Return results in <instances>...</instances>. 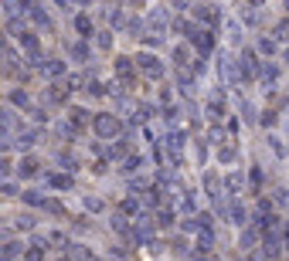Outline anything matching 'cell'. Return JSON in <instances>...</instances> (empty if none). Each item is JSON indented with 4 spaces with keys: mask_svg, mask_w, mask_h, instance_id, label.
Instances as JSON below:
<instances>
[{
    "mask_svg": "<svg viewBox=\"0 0 289 261\" xmlns=\"http://www.w3.org/2000/svg\"><path fill=\"white\" fill-rule=\"evenodd\" d=\"M163 153L170 160V166H184V132L174 129L163 136Z\"/></svg>",
    "mask_w": 289,
    "mask_h": 261,
    "instance_id": "1",
    "label": "cell"
},
{
    "mask_svg": "<svg viewBox=\"0 0 289 261\" xmlns=\"http://www.w3.org/2000/svg\"><path fill=\"white\" fill-rule=\"evenodd\" d=\"M92 126H95V132H99L102 139H112V136L123 132V122H119L116 116H109V112H99V116L92 119Z\"/></svg>",
    "mask_w": 289,
    "mask_h": 261,
    "instance_id": "2",
    "label": "cell"
},
{
    "mask_svg": "<svg viewBox=\"0 0 289 261\" xmlns=\"http://www.w3.org/2000/svg\"><path fill=\"white\" fill-rule=\"evenodd\" d=\"M136 68L143 71L146 78H160L163 75V61L156 55H136Z\"/></svg>",
    "mask_w": 289,
    "mask_h": 261,
    "instance_id": "3",
    "label": "cell"
},
{
    "mask_svg": "<svg viewBox=\"0 0 289 261\" xmlns=\"http://www.w3.org/2000/svg\"><path fill=\"white\" fill-rule=\"evenodd\" d=\"M187 41H191L201 55H211V48H215V34H211V31H201V27H194V31L187 34Z\"/></svg>",
    "mask_w": 289,
    "mask_h": 261,
    "instance_id": "4",
    "label": "cell"
},
{
    "mask_svg": "<svg viewBox=\"0 0 289 261\" xmlns=\"http://www.w3.org/2000/svg\"><path fill=\"white\" fill-rule=\"evenodd\" d=\"M283 227L272 224V231H266V258H279V248H283Z\"/></svg>",
    "mask_w": 289,
    "mask_h": 261,
    "instance_id": "5",
    "label": "cell"
},
{
    "mask_svg": "<svg viewBox=\"0 0 289 261\" xmlns=\"http://www.w3.org/2000/svg\"><path fill=\"white\" fill-rule=\"evenodd\" d=\"M238 68H242V78H259V71H262V65L255 61V51H242L238 55Z\"/></svg>",
    "mask_w": 289,
    "mask_h": 261,
    "instance_id": "6",
    "label": "cell"
},
{
    "mask_svg": "<svg viewBox=\"0 0 289 261\" xmlns=\"http://www.w3.org/2000/svg\"><path fill=\"white\" fill-rule=\"evenodd\" d=\"M21 3H24V14H27V17H31L34 24H41V27H48V14L41 10V3H38V0H21Z\"/></svg>",
    "mask_w": 289,
    "mask_h": 261,
    "instance_id": "7",
    "label": "cell"
},
{
    "mask_svg": "<svg viewBox=\"0 0 289 261\" xmlns=\"http://www.w3.org/2000/svg\"><path fill=\"white\" fill-rule=\"evenodd\" d=\"M116 75L123 78L126 88H133V58H116Z\"/></svg>",
    "mask_w": 289,
    "mask_h": 261,
    "instance_id": "8",
    "label": "cell"
},
{
    "mask_svg": "<svg viewBox=\"0 0 289 261\" xmlns=\"http://www.w3.org/2000/svg\"><path fill=\"white\" fill-rule=\"evenodd\" d=\"M211 244H215V231H201V234H198V248H194L198 258H208V255H211Z\"/></svg>",
    "mask_w": 289,
    "mask_h": 261,
    "instance_id": "9",
    "label": "cell"
},
{
    "mask_svg": "<svg viewBox=\"0 0 289 261\" xmlns=\"http://www.w3.org/2000/svg\"><path fill=\"white\" fill-rule=\"evenodd\" d=\"M38 68H41L48 78H58V75H65V61H58V58H44Z\"/></svg>",
    "mask_w": 289,
    "mask_h": 261,
    "instance_id": "10",
    "label": "cell"
},
{
    "mask_svg": "<svg viewBox=\"0 0 289 261\" xmlns=\"http://www.w3.org/2000/svg\"><path fill=\"white\" fill-rule=\"evenodd\" d=\"M204 194L211 197V200H218V197H221V180H218L215 173H204Z\"/></svg>",
    "mask_w": 289,
    "mask_h": 261,
    "instance_id": "11",
    "label": "cell"
},
{
    "mask_svg": "<svg viewBox=\"0 0 289 261\" xmlns=\"http://www.w3.org/2000/svg\"><path fill=\"white\" fill-rule=\"evenodd\" d=\"M68 92H72V88H65V85H51L44 99H48V102H55V105H62V102L68 99Z\"/></svg>",
    "mask_w": 289,
    "mask_h": 261,
    "instance_id": "12",
    "label": "cell"
},
{
    "mask_svg": "<svg viewBox=\"0 0 289 261\" xmlns=\"http://www.w3.org/2000/svg\"><path fill=\"white\" fill-rule=\"evenodd\" d=\"M38 170H41V163H38L34 156H24V160H21V170H17V173H21V177H38Z\"/></svg>",
    "mask_w": 289,
    "mask_h": 261,
    "instance_id": "13",
    "label": "cell"
},
{
    "mask_svg": "<svg viewBox=\"0 0 289 261\" xmlns=\"http://www.w3.org/2000/svg\"><path fill=\"white\" fill-rule=\"evenodd\" d=\"M146 119H153V109H150L146 102H140V105H136V112H133V126H143Z\"/></svg>",
    "mask_w": 289,
    "mask_h": 261,
    "instance_id": "14",
    "label": "cell"
},
{
    "mask_svg": "<svg viewBox=\"0 0 289 261\" xmlns=\"http://www.w3.org/2000/svg\"><path fill=\"white\" fill-rule=\"evenodd\" d=\"M177 85H180V92L191 95V92H194V75H187V68H180V71H177Z\"/></svg>",
    "mask_w": 289,
    "mask_h": 261,
    "instance_id": "15",
    "label": "cell"
},
{
    "mask_svg": "<svg viewBox=\"0 0 289 261\" xmlns=\"http://www.w3.org/2000/svg\"><path fill=\"white\" fill-rule=\"evenodd\" d=\"M48 183H51L55 190H68V187H72V177H68V173H51Z\"/></svg>",
    "mask_w": 289,
    "mask_h": 261,
    "instance_id": "16",
    "label": "cell"
},
{
    "mask_svg": "<svg viewBox=\"0 0 289 261\" xmlns=\"http://www.w3.org/2000/svg\"><path fill=\"white\" fill-rule=\"evenodd\" d=\"M228 217H231L238 227H245V207H242L238 200H231V207H228Z\"/></svg>",
    "mask_w": 289,
    "mask_h": 261,
    "instance_id": "17",
    "label": "cell"
},
{
    "mask_svg": "<svg viewBox=\"0 0 289 261\" xmlns=\"http://www.w3.org/2000/svg\"><path fill=\"white\" fill-rule=\"evenodd\" d=\"M106 20H109L112 27H123V24H126V17H123L119 7H106Z\"/></svg>",
    "mask_w": 289,
    "mask_h": 261,
    "instance_id": "18",
    "label": "cell"
},
{
    "mask_svg": "<svg viewBox=\"0 0 289 261\" xmlns=\"http://www.w3.org/2000/svg\"><path fill=\"white\" fill-rule=\"evenodd\" d=\"M119 210H123V214H140V210H143V200H136V197H126V200L119 203Z\"/></svg>",
    "mask_w": 289,
    "mask_h": 261,
    "instance_id": "19",
    "label": "cell"
},
{
    "mask_svg": "<svg viewBox=\"0 0 289 261\" xmlns=\"http://www.w3.org/2000/svg\"><path fill=\"white\" fill-rule=\"evenodd\" d=\"M75 31H78L82 38H89V34H92V20H89L85 14H78V17H75Z\"/></svg>",
    "mask_w": 289,
    "mask_h": 261,
    "instance_id": "20",
    "label": "cell"
},
{
    "mask_svg": "<svg viewBox=\"0 0 289 261\" xmlns=\"http://www.w3.org/2000/svg\"><path fill=\"white\" fill-rule=\"evenodd\" d=\"M259 227H248V231H242V251H248V248H255V241H259V234H255Z\"/></svg>",
    "mask_w": 289,
    "mask_h": 261,
    "instance_id": "21",
    "label": "cell"
},
{
    "mask_svg": "<svg viewBox=\"0 0 289 261\" xmlns=\"http://www.w3.org/2000/svg\"><path fill=\"white\" fill-rule=\"evenodd\" d=\"M194 17H201L204 24H218V14L208 7V3H204V7H198V10H194Z\"/></svg>",
    "mask_w": 289,
    "mask_h": 261,
    "instance_id": "22",
    "label": "cell"
},
{
    "mask_svg": "<svg viewBox=\"0 0 289 261\" xmlns=\"http://www.w3.org/2000/svg\"><path fill=\"white\" fill-rule=\"evenodd\" d=\"M174 61H177V68H187V61H191V51H187V44L174 48Z\"/></svg>",
    "mask_w": 289,
    "mask_h": 261,
    "instance_id": "23",
    "label": "cell"
},
{
    "mask_svg": "<svg viewBox=\"0 0 289 261\" xmlns=\"http://www.w3.org/2000/svg\"><path fill=\"white\" fill-rule=\"evenodd\" d=\"M170 24V17L163 14V10H156V14H150V27H156V31H163Z\"/></svg>",
    "mask_w": 289,
    "mask_h": 261,
    "instance_id": "24",
    "label": "cell"
},
{
    "mask_svg": "<svg viewBox=\"0 0 289 261\" xmlns=\"http://www.w3.org/2000/svg\"><path fill=\"white\" fill-rule=\"evenodd\" d=\"M140 166H143V156H140V153H136V156H126V163H123L126 173H140Z\"/></svg>",
    "mask_w": 289,
    "mask_h": 261,
    "instance_id": "25",
    "label": "cell"
},
{
    "mask_svg": "<svg viewBox=\"0 0 289 261\" xmlns=\"http://www.w3.org/2000/svg\"><path fill=\"white\" fill-rule=\"evenodd\" d=\"M72 58L75 61H85V58H89V44H85V41H75L72 44Z\"/></svg>",
    "mask_w": 289,
    "mask_h": 261,
    "instance_id": "26",
    "label": "cell"
},
{
    "mask_svg": "<svg viewBox=\"0 0 289 261\" xmlns=\"http://www.w3.org/2000/svg\"><path fill=\"white\" fill-rule=\"evenodd\" d=\"M10 102H14V105H21V109H27V105H31L27 92H21V88H14V92H10Z\"/></svg>",
    "mask_w": 289,
    "mask_h": 261,
    "instance_id": "27",
    "label": "cell"
},
{
    "mask_svg": "<svg viewBox=\"0 0 289 261\" xmlns=\"http://www.w3.org/2000/svg\"><path fill=\"white\" fill-rule=\"evenodd\" d=\"M85 210H89V214H102V210H106V203H102L99 197H85Z\"/></svg>",
    "mask_w": 289,
    "mask_h": 261,
    "instance_id": "28",
    "label": "cell"
},
{
    "mask_svg": "<svg viewBox=\"0 0 289 261\" xmlns=\"http://www.w3.org/2000/svg\"><path fill=\"white\" fill-rule=\"evenodd\" d=\"M17 255H21V244H17V241H7V244H3V261H14Z\"/></svg>",
    "mask_w": 289,
    "mask_h": 261,
    "instance_id": "29",
    "label": "cell"
},
{
    "mask_svg": "<svg viewBox=\"0 0 289 261\" xmlns=\"http://www.w3.org/2000/svg\"><path fill=\"white\" fill-rule=\"evenodd\" d=\"M85 122H89V112L75 105V109H72V126H75V129H78V126H85Z\"/></svg>",
    "mask_w": 289,
    "mask_h": 261,
    "instance_id": "30",
    "label": "cell"
},
{
    "mask_svg": "<svg viewBox=\"0 0 289 261\" xmlns=\"http://www.w3.org/2000/svg\"><path fill=\"white\" fill-rule=\"evenodd\" d=\"M242 183H245V180H242V173H231V177L224 180V187H228L231 194H238V190H242Z\"/></svg>",
    "mask_w": 289,
    "mask_h": 261,
    "instance_id": "31",
    "label": "cell"
},
{
    "mask_svg": "<svg viewBox=\"0 0 289 261\" xmlns=\"http://www.w3.org/2000/svg\"><path fill=\"white\" fill-rule=\"evenodd\" d=\"M156 224H160V227H170V224H174V210H170V207H163V210L156 214Z\"/></svg>",
    "mask_w": 289,
    "mask_h": 261,
    "instance_id": "32",
    "label": "cell"
},
{
    "mask_svg": "<svg viewBox=\"0 0 289 261\" xmlns=\"http://www.w3.org/2000/svg\"><path fill=\"white\" fill-rule=\"evenodd\" d=\"M130 187H133V190H150V180H146V177H140V173H136V177H130Z\"/></svg>",
    "mask_w": 289,
    "mask_h": 261,
    "instance_id": "33",
    "label": "cell"
},
{
    "mask_svg": "<svg viewBox=\"0 0 289 261\" xmlns=\"http://www.w3.org/2000/svg\"><path fill=\"white\" fill-rule=\"evenodd\" d=\"M24 203H31V207H44L48 200H44L41 194H34V190H27V194H24Z\"/></svg>",
    "mask_w": 289,
    "mask_h": 261,
    "instance_id": "34",
    "label": "cell"
},
{
    "mask_svg": "<svg viewBox=\"0 0 289 261\" xmlns=\"http://www.w3.org/2000/svg\"><path fill=\"white\" fill-rule=\"evenodd\" d=\"M85 92L99 99V95H106V85H102V81H95V78H89V88H85Z\"/></svg>",
    "mask_w": 289,
    "mask_h": 261,
    "instance_id": "35",
    "label": "cell"
},
{
    "mask_svg": "<svg viewBox=\"0 0 289 261\" xmlns=\"http://www.w3.org/2000/svg\"><path fill=\"white\" fill-rule=\"evenodd\" d=\"M259 51H262V55H272V51H276V38H262V41H259Z\"/></svg>",
    "mask_w": 289,
    "mask_h": 261,
    "instance_id": "36",
    "label": "cell"
},
{
    "mask_svg": "<svg viewBox=\"0 0 289 261\" xmlns=\"http://www.w3.org/2000/svg\"><path fill=\"white\" fill-rule=\"evenodd\" d=\"M218 160H221V163H231V160H235V146H221V149H218Z\"/></svg>",
    "mask_w": 289,
    "mask_h": 261,
    "instance_id": "37",
    "label": "cell"
},
{
    "mask_svg": "<svg viewBox=\"0 0 289 261\" xmlns=\"http://www.w3.org/2000/svg\"><path fill=\"white\" fill-rule=\"evenodd\" d=\"M248 180H252V190H259V187H262V170H259V166H252Z\"/></svg>",
    "mask_w": 289,
    "mask_h": 261,
    "instance_id": "38",
    "label": "cell"
},
{
    "mask_svg": "<svg viewBox=\"0 0 289 261\" xmlns=\"http://www.w3.org/2000/svg\"><path fill=\"white\" fill-rule=\"evenodd\" d=\"M41 251H44V248H41V241H38V244H34V248H31V251H27L24 258H27V261H41V258H44Z\"/></svg>",
    "mask_w": 289,
    "mask_h": 261,
    "instance_id": "39",
    "label": "cell"
},
{
    "mask_svg": "<svg viewBox=\"0 0 289 261\" xmlns=\"http://www.w3.org/2000/svg\"><path fill=\"white\" fill-rule=\"evenodd\" d=\"M163 119H167V122L174 126V122L180 119V109H174V105H167V112H163Z\"/></svg>",
    "mask_w": 289,
    "mask_h": 261,
    "instance_id": "40",
    "label": "cell"
},
{
    "mask_svg": "<svg viewBox=\"0 0 289 261\" xmlns=\"http://www.w3.org/2000/svg\"><path fill=\"white\" fill-rule=\"evenodd\" d=\"M259 122H262V126H276V112H272V109H266V112L259 116Z\"/></svg>",
    "mask_w": 289,
    "mask_h": 261,
    "instance_id": "41",
    "label": "cell"
},
{
    "mask_svg": "<svg viewBox=\"0 0 289 261\" xmlns=\"http://www.w3.org/2000/svg\"><path fill=\"white\" fill-rule=\"evenodd\" d=\"M276 38H279V41H289V20H283V24L276 27Z\"/></svg>",
    "mask_w": 289,
    "mask_h": 261,
    "instance_id": "42",
    "label": "cell"
},
{
    "mask_svg": "<svg viewBox=\"0 0 289 261\" xmlns=\"http://www.w3.org/2000/svg\"><path fill=\"white\" fill-rule=\"evenodd\" d=\"M34 139H38V132H24V136H21V142H17V146H24V149H27V146H34Z\"/></svg>",
    "mask_w": 289,
    "mask_h": 261,
    "instance_id": "43",
    "label": "cell"
},
{
    "mask_svg": "<svg viewBox=\"0 0 289 261\" xmlns=\"http://www.w3.org/2000/svg\"><path fill=\"white\" fill-rule=\"evenodd\" d=\"M269 146H272V153H276V156H286V146H283V142H279V139H276V136H272V139H269Z\"/></svg>",
    "mask_w": 289,
    "mask_h": 261,
    "instance_id": "44",
    "label": "cell"
},
{
    "mask_svg": "<svg viewBox=\"0 0 289 261\" xmlns=\"http://www.w3.org/2000/svg\"><path fill=\"white\" fill-rule=\"evenodd\" d=\"M14 224H17V227H21V231H31V227H34V217H17V221H14Z\"/></svg>",
    "mask_w": 289,
    "mask_h": 261,
    "instance_id": "45",
    "label": "cell"
},
{
    "mask_svg": "<svg viewBox=\"0 0 289 261\" xmlns=\"http://www.w3.org/2000/svg\"><path fill=\"white\" fill-rule=\"evenodd\" d=\"M143 44L156 48V44H163V38H160V34H143Z\"/></svg>",
    "mask_w": 289,
    "mask_h": 261,
    "instance_id": "46",
    "label": "cell"
},
{
    "mask_svg": "<svg viewBox=\"0 0 289 261\" xmlns=\"http://www.w3.org/2000/svg\"><path fill=\"white\" fill-rule=\"evenodd\" d=\"M58 163H62V166H68V170H75V160H72V153H58Z\"/></svg>",
    "mask_w": 289,
    "mask_h": 261,
    "instance_id": "47",
    "label": "cell"
},
{
    "mask_svg": "<svg viewBox=\"0 0 289 261\" xmlns=\"http://www.w3.org/2000/svg\"><path fill=\"white\" fill-rule=\"evenodd\" d=\"M228 38H231V41H235V44H238V41H242V31H238V24H231V27H228Z\"/></svg>",
    "mask_w": 289,
    "mask_h": 261,
    "instance_id": "48",
    "label": "cell"
},
{
    "mask_svg": "<svg viewBox=\"0 0 289 261\" xmlns=\"http://www.w3.org/2000/svg\"><path fill=\"white\" fill-rule=\"evenodd\" d=\"M109 44H112V34L102 31V34H99V48H109Z\"/></svg>",
    "mask_w": 289,
    "mask_h": 261,
    "instance_id": "49",
    "label": "cell"
},
{
    "mask_svg": "<svg viewBox=\"0 0 289 261\" xmlns=\"http://www.w3.org/2000/svg\"><path fill=\"white\" fill-rule=\"evenodd\" d=\"M276 203H283V207H289V190H276Z\"/></svg>",
    "mask_w": 289,
    "mask_h": 261,
    "instance_id": "50",
    "label": "cell"
},
{
    "mask_svg": "<svg viewBox=\"0 0 289 261\" xmlns=\"http://www.w3.org/2000/svg\"><path fill=\"white\" fill-rule=\"evenodd\" d=\"M31 116H34V122H48V112H44V109H34Z\"/></svg>",
    "mask_w": 289,
    "mask_h": 261,
    "instance_id": "51",
    "label": "cell"
},
{
    "mask_svg": "<svg viewBox=\"0 0 289 261\" xmlns=\"http://www.w3.org/2000/svg\"><path fill=\"white\" fill-rule=\"evenodd\" d=\"M58 3H62V10H72V7L78 3V0H58Z\"/></svg>",
    "mask_w": 289,
    "mask_h": 261,
    "instance_id": "52",
    "label": "cell"
},
{
    "mask_svg": "<svg viewBox=\"0 0 289 261\" xmlns=\"http://www.w3.org/2000/svg\"><path fill=\"white\" fill-rule=\"evenodd\" d=\"M248 3H252V7H262V3H266V0H248Z\"/></svg>",
    "mask_w": 289,
    "mask_h": 261,
    "instance_id": "53",
    "label": "cell"
},
{
    "mask_svg": "<svg viewBox=\"0 0 289 261\" xmlns=\"http://www.w3.org/2000/svg\"><path fill=\"white\" fill-rule=\"evenodd\" d=\"M286 61H289V51H286Z\"/></svg>",
    "mask_w": 289,
    "mask_h": 261,
    "instance_id": "54",
    "label": "cell"
},
{
    "mask_svg": "<svg viewBox=\"0 0 289 261\" xmlns=\"http://www.w3.org/2000/svg\"><path fill=\"white\" fill-rule=\"evenodd\" d=\"M286 7H289V0H286Z\"/></svg>",
    "mask_w": 289,
    "mask_h": 261,
    "instance_id": "55",
    "label": "cell"
}]
</instances>
